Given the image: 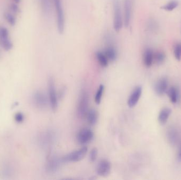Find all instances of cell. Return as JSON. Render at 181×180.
Instances as JSON below:
<instances>
[{
    "instance_id": "13",
    "label": "cell",
    "mask_w": 181,
    "mask_h": 180,
    "mask_svg": "<svg viewBox=\"0 0 181 180\" xmlns=\"http://www.w3.org/2000/svg\"><path fill=\"white\" fill-rule=\"evenodd\" d=\"M155 91L159 96H162L167 92L168 81L166 77H162L156 82L155 85Z\"/></svg>"
},
{
    "instance_id": "18",
    "label": "cell",
    "mask_w": 181,
    "mask_h": 180,
    "mask_svg": "<svg viewBox=\"0 0 181 180\" xmlns=\"http://www.w3.org/2000/svg\"><path fill=\"white\" fill-rule=\"evenodd\" d=\"M96 57L98 63L101 67L106 68L109 64V59L104 52L98 51L96 53Z\"/></svg>"
},
{
    "instance_id": "31",
    "label": "cell",
    "mask_w": 181,
    "mask_h": 180,
    "mask_svg": "<svg viewBox=\"0 0 181 180\" xmlns=\"http://www.w3.org/2000/svg\"><path fill=\"white\" fill-rule=\"evenodd\" d=\"M13 1V2L14 3H15L19 4L21 2V0H12Z\"/></svg>"
},
{
    "instance_id": "25",
    "label": "cell",
    "mask_w": 181,
    "mask_h": 180,
    "mask_svg": "<svg viewBox=\"0 0 181 180\" xmlns=\"http://www.w3.org/2000/svg\"><path fill=\"white\" fill-rule=\"evenodd\" d=\"M174 54L176 60H181V44L178 43L174 46Z\"/></svg>"
},
{
    "instance_id": "8",
    "label": "cell",
    "mask_w": 181,
    "mask_h": 180,
    "mask_svg": "<svg viewBox=\"0 0 181 180\" xmlns=\"http://www.w3.org/2000/svg\"><path fill=\"white\" fill-rule=\"evenodd\" d=\"M48 91L49 101L50 107L53 111H56L58 108V99L56 92L55 83L52 78H50L49 79Z\"/></svg>"
},
{
    "instance_id": "5",
    "label": "cell",
    "mask_w": 181,
    "mask_h": 180,
    "mask_svg": "<svg viewBox=\"0 0 181 180\" xmlns=\"http://www.w3.org/2000/svg\"><path fill=\"white\" fill-rule=\"evenodd\" d=\"M88 149L86 146H83L80 149L71 152L63 157V162H77L82 160L87 154Z\"/></svg>"
},
{
    "instance_id": "16",
    "label": "cell",
    "mask_w": 181,
    "mask_h": 180,
    "mask_svg": "<svg viewBox=\"0 0 181 180\" xmlns=\"http://www.w3.org/2000/svg\"><path fill=\"white\" fill-rule=\"evenodd\" d=\"M168 96L171 102L173 103H176L180 99V93L179 89L175 86H172L168 89Z\"/></svg>"
},
{
    "instance_id": "19",
    "label": "cell",
    "mask_w": 181,
    "mask_h": 180,
    "mask_svg": "<svg viewBox=\"0 0 181 180\" xmlns=\"http://www.w3.org/2000/svg\"><path fill=\"white\" fill-rule=\"evenodd\" d=\"M87 122L90 125H96L98 120V114L96 110L94 109H91L87 111L86 115Z\"/></svg>"
},
{
    "instance_id": "2",
    "label": "cell",
    "mask_w": 181,
    "mask_h": 180,
    "mask_svg": "<svg viewBox=\"0 0 181 180\" xmlns=\"http://www.w3.org/2000/svg\"><path fill=\"white\" fill-rule=\"evenodd\" d=\"M56 17V25L59 34L64 33L65 27V18L62 0H53Z\"/></svg>"
},
{
    "instance_id": "4",
    "label": "cell",
    "mask_w": 181,
    "mask_h": 180,
    "mask_svg": "<svg viewBox=\"0 0 181 180\" xmlns=\"http://www.w3.org/2000/svg\"><path fill=\"white\" fill-rule=\"evenodd\" d=\"M105 40L106 46L104 50V54H106L109 61H114L117 59L118 51L112 37L107 34L106 35Z\"/></svg>"
},
{
    "instance_id": "14",
    "label": "cell",
    "mask_w": 181,
    "mask_h": 180,
    "mask_svg": "<svg viewBox=\"0 0 181 180\" xmlns=\"http://www.w3.org/2000/svg\"><path fill=\"white\" fill-rule=\"evenodd\" d=\"M154 61V52L150 48L145 49L143 54V62L147 68L151 67Z\"/></svg>"
},
{
    "instance_id": "29",
    "label": "cell",
    "mask_w": 181,
    "mask_h": 180,
    "mask_svg": "<svg viewBox=\"0 0 181 180\" xmlns=\"http://www.w3.org/2000/svg\"><path fill=\"white\" fill-rule=\"evenodd\" d=\"M2 173L3 176L8 177V176H10V174L11 173V171L10 170V168L8 167V168L4 169V170L2 171Z\"/></svg>"
},
{
    "instance_id": "1",
    "label": "cell",
    "mask_w": 181,
    "mask_h": 180,
    "mask_svg": "<svg viewBox=\"0 0 181 180\" xmlns=\"http://www.w3.org/2000/svg\"><path fill=\"white\" fill-rule=\"evenodd\" d=\"M113 27L117 32L122 30L124 25L123 13L120 0H113Z\"/></svg>"
},
{
    "instance_id": "17",
    "label": "cell",
    "mask_w": 181,
    "mask_h": 180,
    "mask_svg": "<svg viewBox=\"0 0 181 180\" xmlns=\"http://www.w3.org/2000/svg\"><path fill=\"white\" fill-rule=\"evenodd\" d=\"M171 113H172V110L168 107H165L162 109L161 110V112H159L158 117V119L159 123L162 125L165 124L167 122Z\"/></svg>"
},
{
    "instance_id": "23",
    "label": "cell",
    "mask_w": 181,
    "mask_h": 180,
    "mask_svg": "<svg viewBox=\"0 0 181 180\" xmlns=\"http://www.w3.org/2000/svg\"><path fill=\"white\" fill-rule=\"evenodd\" d=\"M104 86L103 85H100L98 88L97 92L96 93L95 96V102L97 105H99L101 102L102 98L103 93H104Z\"/></svg>"
},
{
    "instance_id": "22",
    "label": "cell",
    "mask_w": 181,
    "mask_h": 180,
    "mask_svg": "<svg viewBox=\"0 0 181 180\" xmlns=\"http://www.w3.org/2000/svg\"><path fill=\"white\" fill-rule=\"evenodd\" d=\"M166 58L165 54L162 51H157L154 53V61L157 65H161L165 61Z\"/></svg>"
},
{
    "instance_id": "15",
    "label": "cell",
    "mask_w": 181,
    "mask_h": 180,
    "mask_svg": "<svg viewBox=\"0 0 181 180\" xmlns=\"http://www.w3.org/2000/svg\"><path fill=\"white\" fill-rule=\"evenodd\" d=\"M167 138L168 142L172 145L177 144L179 140V134L178 130L175 127H170L167 132Z\"/></svg>"
},
{
    "instance_id": "21",
    "label": "cell",
    "mask_w": 181,
    "mask_h": 180,
    "mask_svg": "<svg viewBox=\"0 0 181 180\" xmlns=\"http://www.w3.org/2000/svg\"><path fill=\"white\" fill-rule=\"evenodd\" d=\"M4 17L5 20L11 26L14 27L15 25L17 20L14 14L12 13L11 12H5L4 14Z\"/></svg>"
},
{
    "instance_id": "7",
    "label": "cell",
    "mask_w": 181,
    "mask_h": 180,
    "mask_svg": "<svg viewBox=\"0 0 181 180\" xmlns=\"http://www.w3.org/2000/svg\"><path fill=\"white\" fill-rule=\"evenodd\" d=\"M134 3V0H123V13L124 26L126 28L129 27L133 15Z\"/></svg>"
},
{
    "instance_id": "12",
    "label": "cell",
    "mask_w": 181,
    "mask_h": 180,
    "mask_svg": "<svg viewBox=\"0 0 181 180\" xmlns=\"http://www.w3.org/2000/svg\"><path fill=\"white\" fill-rule=\"evenodd\" d=\"M111 170V164L107 160H102L96 167V172L101 177H105L109 175Z\"/></svg>"
},
{
    "instance_id": "27",
    "label": "cell",
    "mask_w": 181,
    "mask_h": 180,
    "mask_svg": "<svg viewBox=\"0 0 181 180\" xmlns=\"http://www.w3.org/2000/svg\"><path fill=\"white\" fill-rule=\"evenodd\" d=\"M10 12L14 14L18 13L20 12V8L18 5V4L15 3H13L10 4Z\"/></svg>"
},
{
    "instance_id": "30",
    "label": "cell",
    "mask_w": 181,
    "mask_h": 180,
    "mask_svg": "<svg viewBox=\"0 0 181 180\" xmlns=\"http://www.w3.org/2000/svg\"><path fill=\"white\" fill-rule=\"evenodd\" d=\"M177 158H178V160L179 162H181V146L179 147V149H178V155H177Z\"/></svg>"
},
{
    "instance_id": "11",
    "label": "cell",
    "mask_w": 181,
    "mask_h": 180,
    "mask_svg": "<svg viewBox=\"0 0 181 180\" xmlns=\"http://www.w3.org/2000/svg\"><path fill=\"white\" fill-rule=\"evenodd\" d=\"M142 92L143 88L140 86H138L133 90L128 100V105L130 108H133L136 106L140 98Z\"/></svg>"
},
{
    "instance_id": "3",
    "label": "cell",
    "mask_w": 181,
    "mask_h": 180,
    "mask_svg": "<svg viewBox=\"0 0 181 180\" xmlns=\"http://www.w3.org/2000/svg\"><path fill=\"white\" fill-rule=\"evenodd\" d=\"M89 103V94L85 90H82L79 97L77 113L79 117L85 116L88 111Z\"/></svg>"
},
{
    "instance_id": "26",
    "label": "cell",
    "mask_w": 181,
    "mask_h": 180,
    "mask_svg": "<svg viewBox=\"0 0 181 180\" xmlns=\"http://www.w3.org/2000/svg\"><path fill=\"white\" fill-rule=\"evenodd\" d=\"M14 119L15 122L18 123H22L25 120V116L22 113L18 112L14 115Z\"/></svg>"
},
{
    "instance_id": "10",
    "label": "cell",
    "mask_w": 181,
    "mask_h": 180,
    "mask_svg": "<svg viewBox=\"0 0 181 180\" xmlns=\"http://www.w3.org/2000/svg\"><path fill=\"white\" fill-rule=\"evenodd\" d=\"M32 100L36 107L39 109H45L47 106L48 100L45 94L41 91H37L32 95Z\"/></svg>"
},
{
    "instance_id": "24",
    "label": "cell",
    "mask_w": 181,
    "mask_h": 180,
    "mask_svg": "<svg viewBox=\"0 0 181 180\" xmlns=\"http://www.w3.org/2000/svg\"><path fill=\"white\" fill-rule=\"evenodd\" d=\"M178 5V2L175 0L171 1L167 3L162 7L163 10H166L167 11H172L176 8Z\"/></svg>"
},
{
    "instance_id": "28",
    "label": "cell",
    "mask_w": 181,
    "mask_h": 180,
    "mask_svg": "<svg viewBox=\"0 0 181 180\" xmlns=\"http://www.w3.org/2000/svg\"><path fill=\"white\" fill-rule=\"evenodd\" d=\"M98 154V150L96 148H93L90 151V160L92 162L96 161Z\"/></svg>"
},
{
    "instance_id": "6",
    "label": "cell",
    "mask_w": 181,
    "mask_h": 180,
    "mask_svg": "<svg viewBox=\"0 0 181 180\" xmlns=\"http://www.w3.org/2000/svg\"><path fill=\"white\" fill-rule=\"evenodd\" d=\"M0 46L6 51L13 48V43L10 38L8 29L2 26L0 27Z\"/></svg>"
},
{
    "instance_id": "9",
    "label": "cell",
    "mask_w": 181,
    "mask_h": 180,
    "mask_svg": "<svg viewBox=\"0 0 181 180\" xmlns=\"http://www.w3.org/2000/svg\"><path fill=\"white\" fill-rule=\"evenodd\" d=\"M94 138V133L92 130L88 128L80 130L77 134V142L80 145H84L91 142Z\"/></svg>"
},
{
    "instance_id": "20",
    "label": "cell",
    "mask_w": 181,
    "mask_h": 180,
    "mask_svg": "<svg viewBox=\"0 0 181 180\" xmlns=\"http://www.w3.org/2000/svg\"><path fill=\"white\" fill-rule=\"evenodd\" d=\"M59 161L57 158H52L48 161L47 163L46 168L49 172H54L55 171L57 170L59 165Z\"/></svg>"
}]
</instances>
